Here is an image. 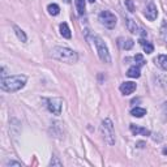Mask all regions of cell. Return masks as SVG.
Segmentation results:
<instances>
[{
	"mask_svg": "<svg viewBox=\"0 0 167 167\" xmlns=\"http://www.w3.org/2000/svg\"><path fill=\"white\" fill-rule=\"evenodd\" d=\"M136 90V84L132 82V81H127V82H123L120 85V91L123 93L124 95H129L132 94Z\"/></svg>",
	"mask_w": 167,
	"mask_h": 167,
	"instance_id": "8",
	"label": "cell"
},
{
	"mask_svg": "<svg viewBox=\"0 0 167 167\" xmlns=\"http://www.w3.org/2000/svg\"><path fill=\"white\" fill-rule=\"evenodd\" d=\"M127 75H128V77H131V78H139L141 75L140 65H132L128 69V72H127Z\"/></svg>",
	"mask_w": 167,
	"mask_h": 167,
	"instance_id": "10",
	"label": "cell"
},
{
	"mask_svg": "<svg viewBox=\"0 0 167 167\" xmlns=\"http://www.w3.org/2000/svg\"><path fill=\"white\" fill-rule=\"evenodd\" d=\"M7 166H21V163H20V162H14V161H9L8 163H7Z\"/></svg>",
	"mask_w": 167,
	"mask_h": 167,
	"instance_id": "24",
	"label": "cell"
},
{
	"mask_svg": "<svg viewBox=\"0 0 167 167\" xmlns=\"http://www.w3.org/2000/svg\"><path fill=\"white\" fill-rule=\"evenodd\" d=\"M60 34L64 38H67V39H69L71 37H72V33H71V29H69V26H68V24L67 22H61L60 24Z\"/></svg>",
	"mask_w": 167,
	"mask_h": 167,
	"instance_id": "11",
	"label": "cell"
},
{
	"mask_svg": "<svg viewBox=\"0 0 167 167\" xmlns=\"http://www.w3.org/2000/svg\"><path fill=\"white\" fill-rule=\"evenodd\" d=\"M161 35H162V39L165 41V43L167 45V24L165 21L161 25Z\"/></svg>",
	"mask_w": 167,
	"mask_h": 167,
	"instance_id": "19",
	"label": "cell"
},
{
	"mask_svg": "<svg viewBox=\"0 0 167 167\" xmlns=\"http://www.w3.org/2000/svg\"><path fill=\"white\" fill-rule=\"evenodd\" d=\"M135 60H136V61H139V65H140V67L145 64L144 58H142V55H140V54H139V55H136V56H135Z\"/></svg>",
	"mask_w": 167,
	"mask_h": 167,
	"instance_id": "22",
	"label": "cell"
},
{
	"mask_svg": "<svg viewBox=\"0 0 167 167\" xmlns=\"http://www.w3.org/2000/svg\"><path fill=\"white\" fill-rule=\"evenodd\" d=\"M144 13H145V17L148 18V20H150V21H154V20L157 18V16H158V11H157V7L154 6L153 3H150V4H148V6H146Z\"/></svg>",
	"mask_w": 167,
	"mask_h": 167,
	"instance_id": "7",
	"label": "cell"
},
{
	"mask_svg": "<svg viewBox=\"0 0 167 167\" xmlns=\"http://www.w3.org/2000/svg\"><path fill=\"white\" fill-rule=\"evenodd\" d=\"M155 63L162 68V69L167 71V55H159L155 59Z\"/></svg>",
	"mask_w": 167,
	"mask_h": 167,
	"instance_id": "13",
	"label": "cell"
},
{
	"mask_svg": "<svg viewBox=\"0 0 167 167\" xmlns=\"http://www.w3.org/2000/svg\"><path fill=\"white\" fill-rule=\"evenodd\" d=\"M47 107L54 115H60L63 107V99L61 98H50V99H47Z\"/></svg>",
	"mask_w": 167,
	"mask_h": 167,
	"instance_id": "6",
	"label": "cell"
},
{
	"mask_svg": "<svg viewBox=\"0 0 167 167\" xmlns=\"http://www.w3.org/2000/svg\"><path fill=\"white\" fill-rule=\"evenodd\" d=\"M13 29H14V33H16V35H17V38L20 39V41H21V42H26V39H28L26 38V34L24 33L18 26H16V25L13 26Z\"/></svg>",
	"mask_w": 167,
	"mask_h": 167,
	"instance_id": "16",
	"label": "cell"
},
{
	"mask_svg": "<svg viewBox=\"0 0 167 167\" xmlns=\"http://www.w3.org/2000/svg\"><path fill=\"white\" fill-rule=\"evenodd\" d=\"M132 47H133V41H132V39H127L125 43L123 45V48H125V50H131Z\"/></svg>",
	"mask_w": 167,
	"mask_h": 167,
	"instance_id": "21",
	"label": "cell"
},
{
	"mask_svg": "<svg viewBox=\"0 0 167 167\" xmlns=\"http://www.w3.org/2000/svg\"><path fill=\"white\" fill-rule=\"evenodd\" d=\"M51 56L59 61L68 63V64H73V63H77L78 60V55L76 51H73L68 47H60V46H56L52 48Z\"/></svg>",
	"mask_w": 167,
	"mask_h": 167,
	"instance_id": "2",
	"label": "cell"
},
{
	"mask_svg": "<svg viewBox=\"0 0 167 167\" xmlns=\"http://www.w3.org/2000/svg\"><path fill=\"white\" fill-rule=\"evenodd\" d=\"M50 166H61V162H60V161H58V159L55 158L54 161L50 162Z\"/></svg>",
	"mask_w": 167,
	"mask_h": 167,
	"instance_id": "23",
	"label": "cell"
},
{
	"mask_svg": "<svg viewBox=\"0 0 167 167\" xmlns=\"http://www.w3.org/2000/svg\"><path fill=\"white\" fill-rule=\"evenodd\" d=\"M140 45L144 47V51H145L146 54H151V52L154 51L153 45H151V43H149V42H146L145 39H140Z\"/></svg>",
	"mask_w": 167,
	"mask_h": 167,
	"instance_id": "14",
	"label": "cell"
},
{
	"mask_svg": "<svg viewBox=\"0 0 167 167\" xmlns=\"http://www.w3.org/2000/svg\"><path fill=\"white\" fill-rule=\"evenodd\" d=\"M131 115L132 116H136V117H142L144 115H146V110L142 109V107H136L131 111Z\"/></svg>",
	"mask_w": 167,
	"mask_h": 167,
	"instance_id": "15",
	"label": "cell"
},
{
	"mask_svg": "<svg viewBox=\"0 0 167 167\" xmlns=\"http://www.w3.org/2000/svg\"><path fill=\"white\" fill-rule=\"evenodd\" d=\"M127 28H128V30H129L131 33H133V34L140 33L137 24L133 21V20H131V18H127Z\"/></svg>",
	"mask_w": 167,
	"mask_h": 167,
	"instance_id": "12",
	"label": "cell"
},
{
	"mask_svg": "<svg viewBox=\"0 0 167 167\" xmlns=\"http://www.w3.org/2000/svg\"><path fill=\"white\" fill-rule=\"evenodd\" d=\"M87 2H90V3H94V2H95V0H87Z\"/></svg>",
	"mask_w": 167,
	"mask_h": 167,
	"instance_id": "27",
	"label": "cell"
},
{
	"mask_svg": "<svg viewBox=\"0 0 167 167\" xmlns=\"http://www.w3.org/2000/svg\"><path fill=\"white\" fill-rule=\"evenodd\" d=\"M93 42H94V45H95L98 56H99L101 60L103 63H111V56H110V52H109V48H107L106 43L97 35H93Z\"/></svg>",
	"mask_w": 167,
	"mask_h": 167,
	"instance_id": "4",
	"label": "cell"
},
{
	"mask_svg": "<svg viewBox=\"0 0 167 167\" xmlns=\"http://www.w3.org/2000/svg\"><path fill=\"white\" fill-rule=\"evenodd\" d=\"M101 131H102V136L105 141L109 145H114L115 144V129H114V124L110 119H105L102 121L101 125Z\"/></svg>",
	"mask_w": 167,
	"mask_h": 167,
	"instance_id": "3",
	"label": "cell"
},
{
	"mask_svg": "<svg viewBox=\"0 0 167 167\" xmlns=\"http://www.w3.org/2000/svg\"><path fill=\"white\" fill-rule=\"evenodd\" d=\"M129 129L133 135H144V136H150V131L146 129V128H141V127L136 125V124H131L129 125Z\"/></svg>",
	"mask_w": 167,
	"mask_h": 167,
	"instance_id": "9",
	"label": "cell"
},
{
	"mask_svg": "<svg viewBox=\"0 0 167 167\" xmlns=\"http://www.w3.org/2000/svg\"><path fill=\"white\" fill-rule=\"evenodd\" d=\"M137 145H139V148H144V142H139V144H137Z\"/></svg>",
	"mask_w": 167,
	"mask_h": 167,
	"instance_id": "25",
	"label": "cell"
},
{
	"mask_svg": "<svg viewBox=\"0 0 167 167\" xmlns=\"http://www.w3.org/2000/svg\"><path fill=\"white\" fill-rule=\"evenodd\" d=\"M125 7L128 8V11H129V12H133V11H135L133 0H125Z\"/></svg>",
	"mask_w": 167,
	"mask_h": 167,
	"instance_id": "20",
	"label": "cell"
},
{
	"mask_svg": "<svg viewBox=\"0 0 167 167\" xmlns=\"http://www.w3.org/2000/svg\"><path fill=\"white\" fill-rule=\"evenodd\" d=\"M47 11L51 16H58L59 12H60V8H59L58 4H50V6L47 7Z\"/></svg>",
	"mask_w": 167,
	"mask_h": 167,
	"instance_id": "18",
	"label": "cell"
},
{
	"mask_svg": "<svg viewBox=\"0 0 167 167\" xmlns=\"http://www.w3.org/2000/svg\"><path fill=\"white\" fill-rule=\"evenodd\" d=\"M99 21H101L102 25H105L106 28H109V29L115 28V25H116L115 14L112 12H110V11H102L99 13Z\"/></svg>",
	"mask_w": 167,
	"mask_h": 167,
	"instance_id": "5",
	"label": "cell"
},
{
	"mask_svg": "<svg viewBox=\"0 0 167 167\" xmlns=\"http://www.w3.org/2000/svg\"><path fill=\"white\" fill-rule=\"evenodd\" d=\"M76 7H77V12L80 16H82L85 13V0H75Z\"/></svg>",
	"mask_w": 167,
	"mask_h": 167,
	"instance_id": "17",
	"label": "cell"
},
{
	"mask_svg": "<svg viewBox=\"0 0 167 167\" xmlns=\"http://www.w3.org/2000/svg\"><path fill=\"white\" fill-rule=\"evenodd\" d=\"M26 84V76L24 75H16V76H9L6 78H2L0 81V86L4 91H17L20 89H22Z\"/></svg>",
	"mask_w": 167,
	"mask_h": 167,
	"instance_id": "1",
	"label": "cell"
},
{
	"mask_svg": "<svg viewBox=\"0 0 167 167\" xmlns=\"http://www.w3.org/2000/svg\"><path fill=\"white\" fill-rule=\"evenodd\" d=\"M163 154H165V155H167V148H165V149H163Z\"/></svg>",
	"mask_w": 167,
	"mask_h": 167,
	"instance_id": "26",
	"label": "cell"
}]
</instances>
